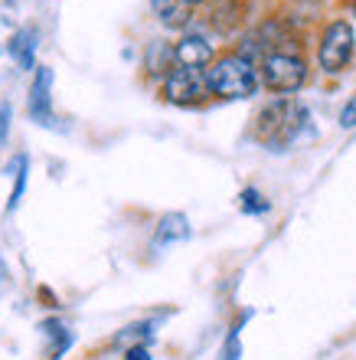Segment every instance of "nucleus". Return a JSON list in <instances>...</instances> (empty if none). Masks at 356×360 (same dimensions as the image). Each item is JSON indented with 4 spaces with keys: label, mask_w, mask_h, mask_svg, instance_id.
Listing matches in <instances>:
<instances>
[{
    "label": "nucleus",
    "mask_w": 356,
    "mask_h": 360,
    "mask_svg": "<svg viewBox=\"0 0 356 360\" xmlns=\"http://www.w3.org/2000/svg\"><path fill=\"white\" fill-rule=\"evenodd\" d=\"M206 89L219 98H249L258 89V72L249 63V56L225 53L213 59V66L206 69Z\"/></svg>",
    "instance_id": "obj_1"
},
{
    "label": "nucleus",
    "mask_w": 356,
    "mask_h": 360,
    "mask_svg": "<svg viewBox=\"0 0 356 360\" xmlns=\"http://www.w3.org/2000/svg\"><path fill=\"white\" fill-rule=\"evenodd\" d=\"M308 118V112L301 108V105L288 102V98H278V102L265 105L262 115H258V138H265V141H288V138H294V131H298V124Z\"/></svg>",
    "instance_id": "obj_2"
},
{
    "label": "nucleus",
    "mask_w": 356,
    "mask_h": 360,
    "mask_svg": "<svg viewBox=\"0 0 356 360\" xmlns=\"http://www.w3.org/2000/svg\"><path fill=\"white\" fill-rule=\"evenodd\" d=\"M308 79V63L294 53H268L262 63V82L272 92H298Z\"/></svg>",
    "instance_id": "obj_3"
},
{
    "label": "nucleus",
    "mask_w": 356,
    "mask_h": 360,
    "mask_svg": "<svg viewBox=\"0 0 356 360\" xmlns=\"http://www.w3.org/2000/svg\"><path fill=\"white\" fill-rule=\"evenodd\" d=\"M353 27L347 20H334L324 37H320V46H317V63L324 72H343L350 59H353Z\"/></svg>",
    "instance_id": "obj_4"
},
{
    "label": "nucleus",
    "mask_w": 356,
    "mask_h": 360,
    "mask_svg": "<svg viewBox=\"0 0 356 360\" xmlns=\"http://www.w3.org/2000/svg\"><path fill=\"white\" fill-rule=\"evenodd\" d=\"M203 89H206V82L197 76V69L177 66L167 79H164V98H167V102H173V105H193V102H199V98H203Z\"/></svg>",
    "instance_id": "obj_5"
},
{
    "label": "nucleus",
    "mask_w": 356,
    "mask_h": 360,
    "mask_svg": "<svg viewBox=\"0 0 356 360\" xmlns=\"http://www.w3.org/2000/svg\"><path fill=\"white\" fill-rule=\"evenodd\" d=\"M49 89H53V69L37 66V79L29 86V105L27 112L33 122H39L43 128H53V98H49Z\"/></svg>",
    "instance_id": "obj_6"
},
{
    "label": "nucleus",
    "mask_w": 356,
    "mask_h": 360,
    "mask_svg": "<svg viewBox=\"0 0 356 360\" xmlns=\"http://www.w3.org/2000/svg\"><path fill=\"white\" fill-rule=\"evenodd\" d=\"M173 53H177V66L183 69L213 66V43H206L203 37H183L173 46Z\"/></svg>",
    "instance_id": "obj_7"
},
{
    "label": "nucleus",
    "mask_w": 356,
    "mask_h": 360,
    "mask_svg": "<svg viewBox=\"0 0 356 360\" xmlns=\"http://www.w3.org/2000/svg\"><path fill=\"white\" fill-rule=\"evenodd\" d=\"M7 53L13 59H17V66L20 69H37V30L33 27H23V30H17L13 37H10V43H7Z\"/></svg>",
    "instance_id": "obj_8"
},
{
    "label": "nucleus",
    "mask_w": 356,
    "mask_h": 360,
    "mask_svg": "<svg viewBox=\"0 0 356 360\" xmlns=\"http://www.w3.org/2000/svg\"><path fill=\"white\" fill-rule=\"evenodd\" d=\"M150 7H154V17L167 30H183L193 17V7L187 0H150Z\"/></svg>",
    "instance_id": "obj_9"
},
{
    "label": "nucleus",
    "mask_w": 356,
    "mask_h": 360,
    "mask_svg": "<svg viewBox=\"0 0 356 360\" xmlns=\"http://www.w3.org/2000/svg\"><path fill=\"white\" fill-rule=\"evenodd\" d=\"M190 236V219L183 213H167V217L160 219L157 226V246L164 243H180V239Z\"/></svg>",
    "instance_id": "obj_10"
},
{
    "label": "nucleus",
    "mask_w": 356,
    "mask_h": 360,
    "mask_svg": "<svg viewBox=\"0 0 356 360\" xmlns=\"http://www.w3.org/2000/svg\"><path fill=\"white\" fill-rule=\"evenodd\" d=\"M170 63H177V53H173L167 43H150L147 46V63H144V66H147L150 72H160V76L167 79L170 72H173Z\"/></svg>",
    "instance_id": "obj_11"
},
{
    "label": "nucleus",
    "mask_w": 356,
    "mask_h": 360,
    "mask_svg": "<svg viewBox=\"0 0 356 360\" xmlns=\"http://www.w3.org/2000/svg\"><path fill=\"white\" fill-rule=\"evenodd\" d=\"M27 167H29V158H23V154L10 161V171L17 174V184H13V193H10V203H7V210H17L20 197H23V187H27Z\"/></svg>",
    "instance_id": "obj_12"
},
{
    "label": "nucleus",
    "mask_w": 356,
    "mask_h": 360,
    "mask_svg": "<svg viewBox=\"0 0 356 360\" xmlns=\"http://www.w3.org/2000/svg\"><path fill=\"white\" fill-rule=\"evenodd\" d=\"M239 207H242V213H252V217H262V213H268V200L258 193L255 187H245L242 193H239Z\"/></svg>",
    "instance_id": "obj_13"
},
{
    "label": "nucleus",
    "mask_w": 356,
    "mask_h": 360,
    "mask_svg": "<svg viewBox=\"0 0 356 360\" xmlns=\"http://www.w3.org/2000/svg\"><path fill=\"white\" fill-rule=\"evenodd\" d=\"M150 338V321H141V324H131V328H124L121 334H114V344H128V341H147ZM131 344V347H134Z\"/></svg>",
    "instance_id": "obj_14"
},
{
    "label": "nucleus",
    "mask_w": 356,
    "mask_h": 360,
    "mask_svg": "<svg viewBox=\"0 0 356 360\" xmlns=\"http://www.w3.org/2000/svg\"><path fill=\"white\" fill-rule=\"evenodd\" d=\"M239 357H242V344H239V324H235L229 331V338H225V347L219 354V360H239Z\"/></svg>",
    "instance_id": "obj_15"
},
{
    "label": "nucleus",
    "mask_w": 356,
    "mask_h": 360,
    "mask_svg": "<svg viewBox=\"0 0 356 360\" xmlns=\"http://www.w3.org/2000/svg\"><path fill=\"white\" fill-rule=\"evenodd\" d=\"M340 124H343V128H356V92L350 95V102L343 105V112H340Z\"/></svg>",
    "instance_id": "obj_16"
},
{
    "label": "nucleus",
    "mask_w": 356,
    "mask_h": 360,
    "mask_svg": "<svg viewBox=\"0 0 356 360\" xmlns=\"http://www.w3.org/2000/svg\"><path fill=\"white\" fill-rule=\"evenodd\" d=\"M7 128H10V102H0V144L7 138Z\"/></svg>",
    "instance_id": "obj_17"
},
{
    "label": "nucleus",
    "mask_w": 356,
    "mask_h": 360,
    "mask_svg": "<svg viewBox=\"0 0 356 360\" xmlns=\"http://www.w3.org/2000/svg\"><path fill=\"white\" fill-rule=\"evenodd\" d=\"M124 360H150V351L147 347H141V344H134V347H128Z\"/></svg>",
    "instance_id": "obj_18"
},
{
    "label": "nucleus",
    "mask_w": 356,
    "mask_h": 360,
    "mask_svg": "<svg viewBox=\"0 0 356 360\" xmlns=\"http://www.w3.org/2000/svg\"><path fill=\"white\" fill-rule=\"evenodd\" d=\"M187 4L190 7H197V4H206V0H187Z\"/></svg>",
    "instance_id": "obj_19"
}]
</instances>
